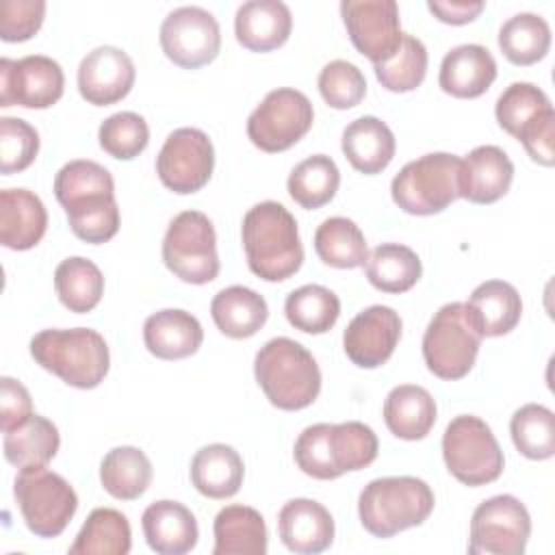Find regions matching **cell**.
I'll use <instances>...</instances> for the list:
<instances>
[{
    "instance_id": "6da1fadb",
    "label": "cell",
    "mask_w": 555,
    "mask_h": 555,
    "mask_svg": "<svg viewBox=\"0 0 555 555\" xmlns=\"http://www.w3.org/2000/svg\"><path fill=\"white\" fill-rule=\"evenodd\" d=\"M54 195L69 230L85 243L100 245L119 230V206L111 171L95 160H69L54 176Z\"/></svg>"
},
{
    "instance_id": "7a4b0ae2",
    "label": "cell",
    "mask_w": 555,
    "mask_h": 555,
    "mask_svg": "<svg viewBox=\"0 0 555 555\" xmlns=\"http://www.w3.org/2000/svg\"><path fill=\"white\" fill-rule=\"evenodd\" d=\"M241 238L249 271L264 282L288 280L304 262L297 221L280 202L251 206L243 217Z\"/></svg>"
},
{
    "instance_id": "3957f363",
    "label": "cell",
    "mask_w": 555,
    "mask_h": 555,
    "mask_svg": "<svg viewBox=\"0 0 555 555\" xmlns=\"http://www.w3.org/2000/svg\"><path fill=\"white\" fill-rule=\"evenodd\" d=\"M254 375L271 405L295 412L314 403L321 392V371L312 353L297 340H267L254 358Z\"/></svg>"
},
{
    "instance_id": "277c9868",
    "label": "cell",
    "mask_w": 555,
    "mask_h": 555,
    "mask_svg": "<svg viewBox=\"0 0 555 555\" xmlns=\"http://www.w3.org/2000/svg\"><path fill=\"white\" fill-rule=\"evenodd\" d=\"M30 356L41 369L80 390L100 386L111 366L104 336L89 327L41 330L30 340Z\"/></svg>"
},
{
    "instance_id": "5b68a950",
    "label": "cell",
    "mask_w": 555,
    "mask_h": 555,
    "mask_svg": "<svg viewBox=\"0 0 555 555\" xmlns=\"http://www.w3.org/2000/svg\"><path fill=\"white\" fill-rule=\"evenodd\" d=\"M434 503L431 488L418 477H379L362 488L358 516L371 535L392 538L399 531L423 525Z\"/></svg>"
},
{
    "instance_id": "8992f818",
    "label": "cell",
    "mask_w": 555,
    "mask_h": 555,
    "mask_svg": "<svg viewBox=\"0 0 555 555\" xmlns=\"http://www.w3.org/2000/svg\"><path fill=\"white\" fill-rule=\"evenodd\" d=\"M460 160L449 152H431L410 160L390 182L392 202L416 217L442 212L460 197Z\"/></svg>"
},
{
    "instance_id": "52a82bcc",
    "label": "cell",
    "mask_w": 555,
    "mask_h": 555,
    "mask_svg": "<svg viewBox=\"0 0 555 555\" xmlns=\"http://www.w3.org/2000/svg\"><path fill=\"white\" fill-rule=\"evenodd\" d=\"M481 334L473 325L466 304H444L429 321L423 336V358L427 369L447 382L462 379L475 366Z\"/></svg>"
},
{
    "instance_id": "ba28073f",
    "label": "cell",
    "mask_w": 555,
    "mask_h": 555,
    "mask_svg": "<svg viewBox=\"0 0 555 555\" xmlns=\"http://www.w3.org/2000/svg\"><path fill=\"white\" fill-rule=\"evenodd\" d=\"M13 494L28 531L39 538L61 535L78 509L69 481L46 466L20 468Z\"/></svg>"
},
{
    "instance_id": "9c48e42d",
    "label": "cell",
    "mask_w": 555,
    "mask_h": 555,
    "mask_svg": "<svg viewBox=\"0 0 555 555\" xmlns=\"http://www.w3.org/2000/svg\"><path fill=\"white\" fill-rule=\"evenodd\" d=\"M442 457L449 473L470 488L496 481L505 464L490 425L473 414H460L447 425Z\"/></svg>"
},
{
    "instance_id": "30bf717a",
    "label": "cell",
    "mask_w": 555,
    "mask_h": 555,
    "mask_svg": "<svg viewBox=\"0 0 555 555\" xmlns=\"http://www.w3.org/2000/svg\"><path fill=\"white\" fill-rule=\"evenodd\" d=\"M163 262L186 284L212 282L221 267L212 221L199 210L176 215L163 238Z\"/></svg>"
},
{
    "instance_id": "8fae6325",
    "label": "cell",
    "mask_w": 555,
    "mask_h": 555,
    "mask_svg": "<svg viewBox=\"0 0 555 555\" xmlns=\"http://www.w3.org/2000/svg\"><path fill=\"white\" fill-rule=\"evenodd\" d=\"M312 121L314 108L308 95L291 87H280L269 91L247 117V137L258 150L275 154L304 139Z\"/></svg>"
},
{
    "instance_id": "7c38bea8",
    "label": "cell",
    "mask_w": 555,
    "mask_h": 555,
    "mask_svg": "<svg viewBox=\"0 0 555 555\" xmlns=\"http://www.w3.org/2000/svg\"><path fill=\"white\" fill-rule=\"evenodd\" d=\"M531 535V516L512 494L481 501L470 518V555H522Z\"/></svg>"
},
{
    "instance_id": "4fadbf2b",
    "label": "cell",
    "mask_w": 555,
    "mask_h": 555,
    "mask_svg": "<svg viewBox=\"0 0 555 555\" xmlns=\"http://www.w3.org/2000/svg\"><path fill=\"white\" fill-rule=\"evenodd\" d=\"M158 39L165 56L182 69L204 67L221 50L219 22L202 7H178L167 13Z\"/></svg>"
},
{
    "instance_id": "5bb4252c",
    "label": "cell",
    "mask_w": 555,
    "mask_h": 555,
    "mask_svg": "<svg viewBox=\"0 0 555 555\" xmlns=\"http://www.w3.org/2000/svg\"><path fill=\"white\" fill-rule=\"evenodd\" d=\"M215 169V147L208 134L199 128H178L173 130L158 156L156 173L160 182L178 193L189 195L204 189Z\"/></svg>"
},
{
    "instance_id": "9a60e30c",
    "label": "cell",
    "mask_w": 555,
    "mask_h": 555,
    "mask_svg": "<svg viewBox=\"0 0 555 555\" xmlns=\"http://www.w3.org/2000/svg\"><path fill=\"white\" fill-rule=\"evenodd\" d=\"M65 89L61 65L43 54H28L20 61L0 59V106L50 108Z\"/></svg>"
},
{
    "instance_id": "2e32d148",
    "label": "cell",
    "mask_w": 555,
    "mask_h": 555,
    "mask_svg": "<svg viewBox=\"0 0 555 555\" xmlns=\"http://www.w3.org/2000/svg\"><path fill=\"white\" fill-rule=\"evenodd\" d=\"M340 15L353 48L373 65L388 61L403 39L395 0H343Z\"/></svg>"
},
{
    "instance_id": "e0dca14e",
    "label": "cell",
    "mask_w": 555,
    "mask_h": 555,
    "mask_svg": "<svg viewBox=\"0 0 555 555\" xmlns=\"http://www.w3.org/2000/svg\"><path fill=\"white\" fill-rule=\"evenodd\" d=\"M401 338V317L390 306H369L358 312L345 334L343 349L360 369L382 366L395 351Z\"/></svg>"
},
{
    "instance_id": "ac0fdd59",
    "label": "cell",
    "mask_w": 555,
    "mask_h": 555,
    "mask_svg": "<svg viewBox=\"0 0 555 555\" xmlns=\"http://www.w3.org/2000/svg\"><path fill=\"white\" fill-rule=\"evenodd\" d=\"M137 78L132 59L115 46H98L78 65V91L93 106L124 100Z\"/></svg>"
},
{
    "instance_id": "d6986e66",
    "label": "cell",
    "mask_w": 555,
    "mask_h": 555,
    "mask_svg": "<svg viewBox=\"0 0 555 555\" xmlns=\"http://www.w3.org/2000/svg\"><path fill=\"white\" fill-rule=\"evenodd\" d=\"M514 180V163L499 145H479L460 160V197L473 204L501 199Z\"/></svg>"
},
{
    "instance_id": "ffe728a7",
    "label": "cell",
    "mask_w": 555,
    "mask_h": 555,
    "mask_svg": "<svg viewBox=\"0 0 555 555\" xmlns=\"http://www.w3.org/2000/svg\"><path fill=\"white\" fill-rule=\"evenodd\" d=\"M282 544L301 555H317L334 542V518L314 499H291L278 514Z\"/></svg>"
},
{
    "instance_id": "44dd1931",
    "label": "cell",
    "mask_w": 555,
    "mask_h": 555,
    "mask_svg": "<svg viewBox=\"0 0 555 555\" xmlns=\"http://www.w3.org/2000/svg\"><path fill=\"white\" fill-rule=\"evenodd\" d=\"M147 546L158 555H184L195 548L199 529L193 512L178 501H154L141 516Z\"/></svg>"
},
{
    "instance_id": "7402d4cb",
    "label": "cell",
    "mask_w": 555,
    "mask_h": 555,
    "mask_svg": "<svg viewBox=\"0 0 555 555\" xmlns=\"http://www.w3.org/2000/svg\"><path fill=\"white\" fill-rule=\"evenodd\" d=\"M293 30L291 9L282 0H249L236 9L234 35L249 52H271L284 46Z\"/></svg>"
},
{
    "instance_id": "603a6c76",
    "label": "cell",
    "mask_w": 555,
    "mask_h": 555,
    "mask_svg": "<svg viewBox=\"0 0 555 555\" xmlns=\"http://www.w3.org/2000/svg\"><path fill=\"white\" fill-rule=\"evenodd\" d=\"M496 78V61L486 46L462 43L449 50L440 63L438 85L462 100L483 95Z\"/></svg>"
},
{
    "instance_id": "cb8c5ba5",
    "label": "cell",
    "mask_w": 555,
    "mask_h": 555,
    "mask_svg": "<svg viewBox=\"0 0 555 555\" xmlns=\"http://www.w3.org/2000/svg\"><path fill=\"white\" fill-rule=\"evenodd\" d=\"M48 230V210L28 189L0 191V243L15 251L33 249Z\"/></svg>"
},
{
    "instance_id": "d4e9b609",
    "label": "cell",
    "mask_w": 555,
    "mask_h": 555,
    "mask_svg": "<svg viewBox=\"0 0 555 555\" xmlns=\"http://www.w3.org/2000/svg\"><path fill=\"white\" fill-rule=\"evenodd\" d=\"M204 340L199 321L180 308H165L143 323V343L160 360H182L193 356Z\"/></svg>"
},
{
    "instance_id": "484cf974",
    "label": "cell",
    "mask_w": 555,
    "mask_h": 555,
    "mask_svg": "<svg viewBox=\"0 0 555 555\" xmlns=\"http://www.w3.org/2000/svg\"><path fill=\"white\" fill-rule=\"evenodd\" d=\"M468 317L481 336L509 334L522 314V299L509 282L488 280L481 282L466 301Z\"/></svg>"
},
{
    "instance_id": "4316f807",
    "label": "cell",
    "mask_w": 555,
    "mask_h": 555,
    "mask_svg": "<svg viewBox=\"0 0 555 555\" xmlns=\"http://www.w3.org/2000/svg\"><path fill=\"white\" fill-rule=\"evenodd\" d=\"M340 147L353 169L366 176H375L390 165L397 143L386 121L373 115H364L353 119L343 130Z\"/></svg>"
},
{
    "instance_id": "83f0119b",
    "label": "cell",
    "mask_w": 555,
    "mask_h": 555,
    "mask_svg": "<svg viewBox=\"0 0 555 555\" xmlns=\"http://www.w3.org/2000/svg\"><path fill=\"white\" fill-rule=\"evenodd\" d=\"M245 477V464L238 451L223 442L202 447L191 460V483L208 499L234 496Z\"/></svg>"
},
{
    "instance_id": "f1b7e54d",
    "label": "cell",
    "mask_w": 555,
    "mask_h": 555,
    "mask_svg": "<svg viewBox=\"0 0 555 555\" xmlns=\"http://www.w3.org/2000/svg\"><path fill=\"white\" fill-rule=\"evenodd\" d=\"M436 399L423 386L401 384L384 399V423L401 440H423L436 425Z\"/></svg>"
},
{
    "instance_id": "f546056e",
    "label": "cell",
    "mask_w": 555,
    "mask_h": 555,
    "mask_svg": "<svg viewBox=\"0 0 555 555\" xmlns=\"http://www.w3.org/2000/svg\"><path fill=\"white\" fill-rule=\"evenodd\" d=\"M215 555H264L269 546L267 525L249 505H225L212 522Z\"/></svg>"
},
{
    "instance_id": "4dcf8cb0",
    "label": "cell",
    "mask_w": 555,
    "mask_h": 555,
    "mask_svg": "<svg viewBox=\"0 0 555 555\" xmlns=\"http://www.w3.org/2000/svg\"><path fill=\"white\" fill-rule=\"evenodd\" d=\"M210 317L221 334L230 338H249L267 323L269 306L254 288L236 284L212 297Z\"/></svg>"
},
{
    "instance_id": "1f68e13d",
    "label": "cell",
    "mask_w": 555,
    "mask_h": 555,
    "mask_svg": "<svg viewBox=\"0 0 555 555\" xmlns=\"http://www.w3.org/2000/svg\"><path fill=\"white\" fill-rule=\"evenodd\" d=\"M152 475V462L139 447H115L100 464L102 488L119 501L139 499L150 488Z\"/></svg>"
},
{
    "instance_id": "d6a6232c",
    "label": "cell",
    "mask_w": 555,
    "mask_h": 555,
    "mask_svg": "<svg viewBox=\"0 0 555 555\" xmlns=\"http://www.w3.org/2000/svg\"><path fill=\"white\" fill-rule=\"evenodd\" d=\"M371 286L382 293L399 295L410 291L423 275L421 258L414 249L399 243H382L369 251L364 264Z\"/></svg>"
},
{
    "instance_id": "836d02e7",
    "label": "cell",
    "mask_w": 555,
    "mask_h": 555,
    "mask_svg": "<svg viewBox=\"0 0 555 555\" xmlns=\"http://www.w3.org/2000/svg\"><path fill=\"white\" fill-rule=\"evenodd\" d=\"M61 436L52 421L33 414L22 425L4 431L2 449L9 464L17 468L46 466L59 451Z\"/></svg>"
},
{
    "instance_id": "e575fe53",
    "label": "cell",
    "mask_w": 555,
    "mask_h": 555,
    "mask_svg": "<svg viewBox=\"0 0 555 555\" xmlns=\"http://www.w3.org/2000/svg\"><path fill=\"white\" fill-rule=\"evenodd\" d=\"M54 291L59 301L76 314L91 312L104 295V275L100 267L82 256H69L54 271Z\"/></svg>"
},
{
    "instance_id": "d590c367",
    "label": "cell",
    "mask_w": 555,
    "mask_h": 555,
    "mask_svg": "<svg viewBox=\"0 0 555 555\" xmlns=\"http://www.w3.org/2000/svg\"><path fill=\"white\" fill-rule=\"evenodd\" d=\"M132 546L128 518L113 507H95L80 527L72 555H126Z\"/></svg>"
},
{
    "instance_id": "8d00e7d4",
    "label": "cell",
    "mask_w": 555,
    "mask_h": 555,
    "mask_svg": "<svg viewBox=\"0 0 555 555\" xmlns=\"http://www.w3.org/2000/svg\"><path fill=\"white\" fill-rule=\"evenodd\" d=\"M499 48L514 65H533L548 54L551 26L538 13H516L499 28Z\"/></svg>"
},
{
    "instance_id": "74e56055",
    "label": "cell",
    "mask_w": 555,
    "mask_h": 555,
    "mask_svg": "<svg viewBox=\"0 0 555 555\" xmlns=\"http://www.w3.org/2000/svg\"><path fill=\"white\" fill-rule=\"evenodd\" d=\"M340 184L336 163L325 154H312L293 167L286 180L288 195L306 210H314L334 199Z\"/></svg>"
},
{
    "instance_id": "f35d334b",
    "label": "cell",
    "mask_w": 555,
    "mask_h": 555,
    "mask_svg": "<svg viewBox=\"0 0 555 555\" xmlns=\"http://www.w3.org/2000/svg\"><path fill=\"white\" fill-rule=\"evenodd\" d=\"M314 251L334 269L364 267L369 258L362 230L347 217H330L317 228Z\"/></svg>"
},
{
    "instance_id": "ab89813d",
    "label": "cell",
    "mask_w": 555,
    "mask_h": 555,
    "mask_svg": "<svg viewBox=\"0 0 555 555\" xmlns=\"http://www.w3.org/2000/svg\"><path fill=\"white\" fill-rule=\"evenodd\" d=\"M284 314L299 332L325 334L340 317V299L321 284H306L286 297Z\"/></svg>"
},
{
    "instance_id": "60d3db41",
    "label": "cell",
    "mask_w": 555,
    "mask_h": 555,
    "mask_svg": "<svg viewBox=\"0 0 555 555\" xmlns=\"http://www.w3.org/2000/svg\"><path fill=\"white\" fill-rule=\"evenodd\" d=\"M327 449L332 468L336 477H340L345 473L362 470L373 464L379 451V442L369 425L360 421H347L330 425Z\"/></svg>"
},
{
    "instance_id": "b9f144b4",
    "label": "cell",
    "mask_w": 555,
    "mask_h": 555,
    "mask_svg": "<svg viewBox=\"0 0 555 555\" xmlns=\"http://www.w3.org/2000/svg\"><path fill=\"white\" fill-rule=\"evenodd\" d=\"M509 434L520 455L548 460L555 455V414L542 403H527L512 414Z\"/></svg>"
},
{
    "instance_id": "7bdbcfd3",
    "label": "cell",
    "mask_w": 555,
    "mask_h": 555,
    "mask_svg": "<svg viewBox=\"0 0 555 555\" xmlns=\"http://www.w3.org/2000/svg\"><path fill=\"white\" fill-rule=\"evenodd\" d=\"M551 108V100L540 87L531 82H512L499 95L494 115L499 126L507 134L518 139L531 124H535Z\"/></svg>"
},
{
    "instance_id": "ee69618b",
    "label": "cell",
    "mask_w": 555,
    "mask_h": 555,
    "mask_svg": "<svg viewBox=\"0 0 555 555\" xmlns=\"http://www.w3.org/2000/svg\"><path fill=\"white\" fill-rule=\"evenodd\" d=\"M379 85L392 93H408L421 87L427 74V48L414 35L403 33V39L395 54L373 65Z\"/></svg>"
},
{
    "instance_id": "f6af8a7d",
    "label": "cell",
    "mask_w": 555,
    "mask_h": 555,
    "mask_svg": "<svg viewBox=\"0 0 555 555\" xmlns=\"http://www.w3.org/2000/svg\"><path fill=\"white\" fill-rule=\"evenodd\" d=\"M98 141L108 156L117 160H132L147 147L150 128L139 113L121 111L100 124Z\"/></svg>"
},
{
    "instance_id": "bcb514c9",
    "label": "cell",
    "mask_w": 555,
    "mask_h": 555,
    "mask_svg": "<svg viewBox=\"0 0 555 555\" xmlns=\"http://www.w3.org/2000/svg\"><path fill=\"white\" fill-rule=\"evenodd\" d=\"M319 93L336 111L353 108L366 95L364 74L349 61H330L319 74Z\"/></svg>"
},
{
    "instance_id": "7dc6e473",
    "label": "cell",
    "mask_w": 555,
    "mask_h": 555,
    "mask_svg": "<svg viewBox=\"0 0 555 555\" xmlns=\"http://www.w3.org/2000/svg\"><path fill=\"white\" fill-rule=\"evenodd\" d=\"M39 152V132L20 117L0 119V173L11 176L28 169Z\"/></svg>"
},
{
    "instance_id": "c3c4849f",
    "label": "cell",
    "mask_w": 555,
    "mask_h": 555,
    "mask_svg": "<svg viewBox=\"0 0 555 555\" xmlns=\"http://www.w3.org/2000/svg\"><path fill=\"white\" fill-rule=\"evenodd\" d=\"M332 423H314L308 425L295 440V462L308 477L314 479H336V473L330 462V449H327V434Z\"/></svg>"
},
{
    "instance_id": "681fc988",
    "label": "cell",
    "mask_w": 555,
    "mask_h": 555,
    "mask_svg": "<svg viewBox=\"0 0 555 555\" xmlns=\"http://www.w3.org/2000/svg\"><path fill=\"white\" fill-rule=\"evenodd\" d=\"M43 0H4L0 4V39L7 43L28 41L43 24Z\"/></svg>"
},
{
    "instance_id": "f907efd6",
    "label": "cell",
    "mask_w": 555,
    "mask_h": 555,
    "mask_svg": "<svg viewBox=\"0 0 555 555\" xmlns=\"http://www.w3.org/2000/svg\"><path fill=\"white\" fill-rule=\"evenodd\" d=\"M33 412V399L26 386L20 379L2 377L0 379V425L2 431H9L17 425H22L26 418H30Z\"/></svg>"
},
{
    "instance_id": "816d5d0a",
    "label": "cell",
    "mask_w": 555,
    "mask_h": 555,
    "mask_svg": "<svg viewBox=\"0 0 555 555\" xmlns=\"http://www.w3.org/2000/svg\"><path fill=\"white\" fill-rule=\"evenodd\" d=\"M518 141L525 145L529 158L538 165L553 167L555 163V111L544 113L535 124H531Z\"/></svg>"
},
{
    "instance_id": "f5cc1de1",
    "label": "cell",
    "mask_w": 555,
    "mask_h": 555,
    "mask_svg": "<svg viewBox=\"0 0 555 555\" xmlns=\"http://www.w3.org/2000/svg\"><path fill=\"white\" fill-rule=\"evenodd\" d=\"M427 9L434 13L436 20L462 26L479 17V13L486 9V2L481 0H429Z\"/></svg>"
}]
</instances>
